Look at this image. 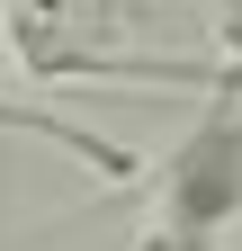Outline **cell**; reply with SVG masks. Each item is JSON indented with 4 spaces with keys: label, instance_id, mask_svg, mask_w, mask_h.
<instances>
[{
    "label": "cell",
    "instance_id": "obj_1",
    "mask_svg": "<svg viewBox=\"0 0 242 251\" xmlns=\"http://www.w3.org/2000/svg\"><path fill=\"white\" fill-rule=\"evenodd\" d=\"M233 215H242V99H216L162 162L153 225H144L135 251H206Z\"/></svg>",
    "mask_w": 242,
    "mask_h": 251
},
{
    "label": "cell",
    "instance_id": "obj_2",
    "mask_svg": "<svg viewBox=\"0 0 242 251\" xmlns=\"http://www.w3.org/2000/svg\"><path fill=\"white\" fill-rule=\"evenodd\" d=\"M45 9H54V0H45Z\"/></svg>",
    "mask_w": 242,
    "mask_h": 251
},
{
    "label": "cell",
    "instance_id": "obj_3",
    "mask_svg": "<svg viewBox=\"0 0 242 251\" xmlns=\"http://www.w3.org/2000/svg\"><path fill=\"white\" fill-rule=\"evenodd\" d=\"M0 117H9V108H0Z\"/></svg>",
    "mask_w": 242,
    "mask_h": 251
}]
</instances>
